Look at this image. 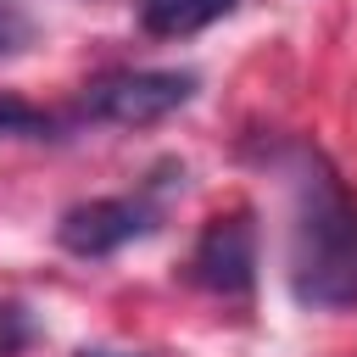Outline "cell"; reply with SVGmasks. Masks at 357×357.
Returning <instances> with one entry per match:
<instances>
[{
	"label": "cell",
	"mask_w": 357,
	"mask_h": 357,
	"mask_svg": "<svg viewBox=\"0 0 357 357\" xmlns=\"http://www.w3.org/2000/svg\"><path fill=\"white\" fill-rule=\"evenodd\" d=\"M201 78L184 67H128V73H106L84 89V117L95 123H117V128H151L173 112H184L195 100Z\"/></svg>",
	"instance_id": "obj_2"
},
{
	"label": "cell",
	"mask_w": 357,
	"mask_h": 357,
	"mask_svg": "<svg viewBox=\"0 0 357 357\" xmlns=\"http://www.w3.org/2000/svg\"><path fill=\"white\" fill-rule=\"evenodd\" d=\"M28 45H33V17H28L22 6L0 0V56H17V50H28Z\"/></svg>",
	"instance_id": "obj_7"
},
{
	"label": "cell",
	"mask_w": 357,
	"mask_h": 357,
	"mask_svg": "<svg viewBox=\"0 0 357 357\" xmlns=\"http://www.w3.org/2000/svg\"><path fill=\"white\" fill-rule=\"evenodd\" d=\"M78 357H145V351H78Z\"/></svg>",
	"instance_id": "obj_8"
},
{
	"label": "cell",
	"mask_w": 357,
	"mask_h": 357,
	"mask_svg": "<svg viewBox=\"0 0 357 357\" xmlns=\"http://www.w3.org/2000/svg\"><path fill=\"white\" fill-rule=\"evenodd\" d=\"M156 223H162V206H156L151 190H139V195H100V201L67 206L61 223H56V240H61V251L95 262V257H112V251L145 240Z\"/></svg>",
	"instance_id": "obj_3"
},
{
	"label": "cell",
	"mask_w": 357,
	"mask_h": 357,
	"mask_svg": "<svg viewBox=\"0 0 357 357\" xmlns=\"http://www.w3.org/2000/svg\"><path fill=\"white\" fill-rule=\"evenodd\" d=\"M56 134V117L11 89H0V139H50Z\"/></svg>",
	"instance_id": "obj_6"
},
{
	"label": "cell",
	"mask_w": 357,
	"mask_h": 357,
	"mask_svg": "<svg viewBox=\"0 0 357 357\" xmlns=\"http://www.w3.org/2000/svg\"><path fill=\"white\" fill-rule=\"evenodd\" d=\"M240 0H134V22L151 39H190L201 28H212L218 17H229Z\"/></svg>",
	"instance_id": "obj_5"
},
{
	"label": "cell",
	"mask_w": 357,
	"mask_h": 357,
	"mask_svg": "<svg viewBox=\"0 0 357 357\" xmlns=\"http://www.w3.org/2000/svg\"><path fill=\"white\" fill-rule=\"evenodd\" d=\"M190 279L223 301H245L251 284H257V234L251 223L234 212V218H212L190 251Z\"/></svg>",
	"instance_id": "obj_4"
},
{
	"label": "cell",
	"mask_w": 357,
	"mask_h": 357,
	"mask_svg": "<svg viewBox=\"0 0 357 357\" xmlns=\"http://www.w3.org/2000/svg\"><path fill=\"white\" fill-rule=\"evenodd\" d=\"M284 178H290V251H284L290 296L307 312H351L357 307V195L346 190V178L318 145H290Z\"/></svg>",
	"instance_id": "obj_1"
}]
</instances>
